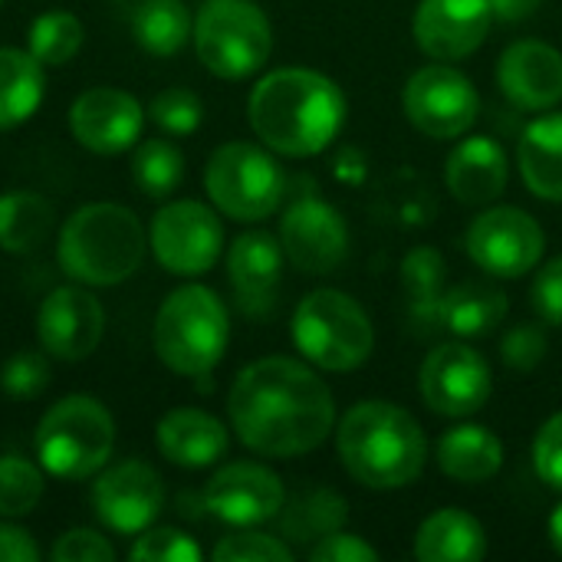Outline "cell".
Segmentation results:
<instances>
[{
    "label": "cell",
    "instance_id": "24",
    "mask_svg": "<svg viewBox=\"0 0 562 562\" xmlns=\"http://www.w3.org/2000/svg\"><path fill=\"white\" fill-rule=\"evenodd\" d=\"M435 461L458 484H484L504 468V441L484 425H454L441 435Z\"/></svg>",
    "mask_w": 562,
    "mask_h": 562
},
{
    "label": "cell",
    "instance_id": "15",
    "mask_svg": "<svg viewBox=\"0 0 562 562\" xmlns=\"http://www.w3.org/2000/svg\"><path fill=\"white\" fill-rule=\"evenodd\" d=\"M165 507L161 474L145 461H122L102 468L92 484V510L102 527L122 537L148 530Z\"/></svg>",
    "mask_w": 562,
    "mask_h": 562
},
{
    "label": "cell",
    "instance_id": "10",
    "mask_svg": "<svg viewBox=\"0 0 562 562\" xmlns=\"http://www.w3.org/2000/svg\"><path fill=\"white\" fill-rule=\"evenodd\" d=\"M464 250L477 270L494 280H520L527 277L543 250L547 234L533 214L514 204H497L477 214L464 234Z\"/></svg>",
    "mask_w": 562,
    "mask_h": 562
},
{
    "label": "cell",
    "instance_id": "36",
    "mask_svg": "<svg viewBox=\"0 0 562 562\" xmlns=\"http://www.w3.org/2000/svg\"><path fill=\"white\" fill-rule=\"evenodd\" d=\"M148 119L168 135H191V132H198V125L204 119V105H201L198 92H191L184 86H171V89H161L148 102Z\"/></svg>",
    "mask_w": 562,
    "mask_h": 562
},
{
    "label": "cell",
    "instance_id": "22",
    "mask_svg": "<svg viewBox=\"0 0 562 562\" xmlns=\"http://www.w3.org/2000/svg\"><path fill=\"white\" fill-rule=\"evenodd\" d=\"M445 181L454 201L484 207L494 204L510 181V161L497 138L491 135H468L461 138L445 165Z\"/></svg>",
    "mask_w": 562,
    "mask_h": 562
},
{
    "label": "cell",
    "instance_id": "17",
    "mask_svg": "<svg viewBox=\"0 0 562 562\" xmlns=\"http://www.w3.org/2000/svg\"><path fill=\"white\" fill-rule=\"evenodd\" d=\"M204 510L227 527H260L280 517L286 504L283 481L257 461H231L207 481Z\"/></svg>",
    "mask_w": 562,
    "mask_h": 562
},
{
    "label": "cell",
    "instance_id": "40",
    "mask_svg": "<svg viewBox=\"0 0 562 562\" xmlns=\"http://www.w3.org/2000/svg\"><path fill=\"white\" fill-rule=\"evenodd\" d=\"M0 385L10 398H36L46 392L49 385V362L43 352H33V349H23L16 352L3 372H0Z\"/></svg>",
    "mask_w": 562,
    "mask_h": 562
},
{
    "label": "cell",
    "instance_id": "12",
    "mask_svg": "<svg viewBox=\"0 0 562 562\" xmlns=\"http://www.w3.org/2000/svg\"><path fill=\"white\" fill-rule=\"evenodd\" d=\"M402 109L422 135L461 138L481 115V95L461 69L435 59L412 72L402 89Z\"/></svg>",
    "mask_w": 562,
    "mask_h": 562
},
{
    "label": "cell",
    "instance_id": "7",
    "mask_svg": "<svg viewBox=\"0 0 562 562\" xmlns=\"http://www.w3.org/2000/svg\"><path fill=\"white\" fill-rule=\"evenodd\" d=\"M293 346L323 372L362 369L375 349V329L359 300L342 290H313L293 310Z\"/></svg>",
    "mask_w": 562,
    "mask_h": 562
},
{
    "label": "cell",
    "instance_id": "18",
    "mask_svg": "<svg viewBox=\"0 0 562 562\" xmlns=\"http://www.w3.org/2000/svg\"><path fill=\"white\" fill-rule=\"evenodd\" d=\"M145 128L142 102L119 86H92L69 105V132L92 155L128 151Z\"/></svg>",
    "mask_w": 562,
    "mask_h": 562
},
{
    "label": "cell",
    "instance_id": "23",
    "mask_svg": "<svg viewBox=\"0 0 562 562\" xmlns=\"http://www.w3.org/2000/svg\"><path fill=\"white\" fill-rule=\"evenodd\" d=\"M155 441H158V451H161L165 461H171L178 468H188V471H201V468L217 464L227 454L231 431L211 412L175 408L158 422Z\"/></svg>",
    "mask_w": 562,
    "mask_h": 562
},
{
    "label": "cell",
    "instance_id": "1",
    "mask_svg": "<svg viewBox=\"0 0 562 562\" xmlns=\"http://www.w3.org/2000/svg\"><path fill=\"white\" fill-rule=\"evenodd\" d=\"M227 415L244 448L280 461L316 451L336 428L329 385L290 356H267L244 366L231 385Z\"/></svg>",
    "mask_w": 562,
    "mask_h": 562
},
{
    "label": "cell",
    "instance_id": "21",
    "mask_svg": "<svg viewBox=\"0 0 562 562\" xmlns=\"http://www.w3.org/2000/svg\"><path fill=\"white\" fill-rule=\"evenodd\" d=\"M283 244L267 231H247L227 247V280L247 316H267L283 283Z\"/></svg>",
    "mask_w": 562,
    "mask_h": 562
},
{
    "label": "cell",
    "instance_id": "25",
    "mask_svg": "<svg viewBox=\"0 0 562 562\" xmlns=\"http://www.w3.org/2000/svg\"><path fill=\"white\" fill-rule=\"evenodd\" d=\"M517 165L533 198L562 204V112L540 115L524 128Z\"/></svg>",
    "mask_w": 562,
    "mask_h": 562
},
{
    "label": "cell",
    "instance_id": "29",
    "mask_svg": "<svg viewBox=\"0 0 562 562\" xmlns=\"http://www.w3.org/2000/svg\"><path fill=\"white\" fill-rule=\"evenodd\" d=\"M56 224V207L36 191H7L0 194V250L3 254H33L46 244Z\"/></svg>",
    "mask_w": 562,
    "mask_h": 562
},
{
    "label": "cell",
    "instance_id": "26",
    "mask_svg": "<svg viewBox=\"0 0 562 562\" xmlns=\"http://www.w3.org/2000/svg\"><path fill=\"white\" fill-rule=\"evenodd\" d=\"M415 557L422 562H477L487 557L484 524L458 507H445L422 520L415 533Z\"/></svg>",
    "mask_w": 562,
    "mask_h": 562
},
{
    "label": "cell",
    "instance_id": "47",
    "mask_svg": "<svg viewBox=\"0 0 562 562\" xmlns=\"http://www.w3.org/2000/svg\"><path fill=\"white\" fill-rule=\"evenodd\" d=\"M550 543H553V550L562 557V504H557V510L550 517Z\"/></svg>",
    "mask_w": 562,
    "mask_h": 562
},
{
    "label": "cell",
    "instance_id": "13",
    "mask_svg": "<svg viewBox=\"0 0 562 562\" xmlns=\"http://www.w3.org/2000/svg\"><path fill=\"white\" fill-rule=\"evenodd\" d=\"M418 392L435 415L471 418L487 405L494 392V375L487 359L474 346L445 342L425 356L418 372Z\"/></svg>",
    "mask_w": 562,
    "mask_h": 562
},
{
    "label": "cell",
    "instance_id": "14",
    "mask_svg": "<svg viewBox=\"0 0 562 562\" xmlns=\"http://www.w3.org/2000/svg\"><path fill=\"white\" fill-rule=\"evenodd\" d=\"M280 244L286 260L306 277H326L349 257V227L342 214L323 198H296L280 221Z\"/></svg>",
    "mask_w": 562,
    "mask_h": 562
},
{
    "label": "cell",
    "instance_id": "8",
    "mask_svg": "<svg viewBox=\"0 0 562 562\" xmlns=\"http://www.w3.org/2000/svg\"><path fill=\"white\" fill-rule=\"evenodd\" d=\"M194 53L217 79H247L273 53V26L254 0H207L194 16Z\"/></svg>",
    "mask_w": 562,
    "mask_h": 562
},
{
    "label": "cell",
    "instance_id": "31",
    "mask_svg": "<svg viewBox=\"0 0 562 562\" xmlns=\"http://www.w3.org/2000/svg\"><path fill=\"white\" fill-rule=\"evenodd\" d=\"M135 43L151 56H175L188 46L194 20L184 0H138L132 10Z\"/></svg>",
    "mask_w": 562,
    "mask_h": 562
},
{
    "label": "cell",
    "instance_id": "6",
    "mask_svg": "<svg viewBox=\"0 0 562 562\" xmlns=\"http://www.w3.org/2000/svg\"><path fill=\"white\" fill-rule=\"evenodd\" d=\"M33 448L43 471L59 481L95 477L115 451V418L92 395H66L43 412Z\"/></svg>",
    "mask_w": 562,
    "mask_h": 562
},
{
    "label": "cell",
    "instance_id": "27",
    "mask_svg": "<svg viewBox=\"0 0 562 562\" xmlns=\"http://www.w3.org/2000/svg\"><path fill=\"white\" fill-rule=\"evenodd\" d=\"M507 293L487 280H464L445 290L441 300V326L458 339H477L494 333L507 319Z\"/></svg>",
    "mask_w": 562,
    "mask_h": 562
},
{
    "label": "cell",
    "instance_id": "3",
    "mask_svg": "<svg viewBox=\"0 0 562 562\" xmlns=\"http://www.w3.org/2000/svg\"><path fill=\"white\" fill-rule=\"evenodd\" d=\"M336 451L346 474L369 491H402L428 464V438L415 415L382 398L359 402L342 415Z\"/></svg>",
    "mask_w": 562,
    "mask_h": 562
},
{
    "label": "cell",
    "instance_id": "45",
    "mask_svg": "<svg viewBox=\"0 0 562 562\" xmlns=\"http://www.w3.org/2000/svg\"><path fill=\"white\" fill-rule=\"evenodd\" d=\"M40 560V547L33 543V537L23 527L13 524H0V562H36Z\"/></svg>",
    "mask_w": 562,
    "mask_h": 562
},
{
    "label": "cell",
    "instance_id": "33",
    "mask_svg": "<svg viewBox=\"0 0 562 562\" xmlns=\"http://www.w3.org/2000/svg\"><path fill=\"white\" fill-rule=\"evenodd\" d=\"M132 178L135 188L151 198L161 201L168 194H175L184 181V155L175 142L168 138H148L135 148L132 155Z\"/></svg>",
    "mask_w": 562,
    "mask_h": 562
},
{
    "label": "cell",
    "instance_id": "16",
    "mask_svg": "<svg viewBox=\"0 0 562 562\" xmlns=\"http://www.w3.org/2000/svg\"><path fill=\"white\" fill-rule=\"evenodd\" d=\"M36 336L49 359L82 362L99 349L105 336V310L82 283L56 286L40 303Z\"/></svg>",
    "mask_w": 562,
    "mask_h": 562
},
{
    "label": "cell",
    "instance_id": "9",
    "mask_svg": "<svg viewBox=\"0 0 562 562\" xmlns=\"http://www.w3.org/2000/svg\"><path fill=\"white\" fill-rule=\"evenodd\" d=\"M204 188L224 217L254 224L283 204L286 175L267 148L254 142H224L207 158Z\"/></svg>",
    "mask_w": 562,
    "mask_h": 562
},
{
    "label": "cell",
    "instance_id": "37",
    "mask_svg": "<svg viewBox=\"0 0 562 562\" xmlns=\"http://www.w3.org/2000/svg\"><path fill=\"white\" fill-rule=\"evenodd\" d=\"M217 562H290L293 550L286 547V540L270 537V533H257L250 527H240L237 533L224 537L214 553Z\"/></svg>",
    "mask_w": 562,
    "mask_h": 562
},
{
    "label": "cell",
    "instance_id": "20",
    "mask_svg": "<svg viewBox=\"0 0 562 562\" xmlns=\"http://www.w3.org/2000/svg\"><path fill=\"white\" fill-rule=\"evenodd\" d=\"M497 86L524 112H550L562 102V53L543 40H517L501 53Z\"/></svg>",
    "mask_w": 562,
    "mask_h": 562
},
{
    "label": "cell",
    "instance_id": "35",
    "mask_svg": "<svg viewBox=\"0 0 562 562\" xmlns=\"http://www.w3.org/2000/svg\"><path fill=\"white\" fill-rule=\"evenodd\" d=\"M46 491V471L43 464H33L20 454L0 458V517L20 520L30 517Z\"/></svg>",
    "mask_w": 562,
    "mask_h": 562
},
{
    "label": "cell",
    "instance_id": "11",
    "mask_svg": "<svg viewBox=\"0 0 562 562\" xmlns=\"http://www.w3.org/2000/svg\"><path fill=\"white\" fill-rule=\"evenodd\" d=\"M148 247L168 273L201 277L224 254V224L217 211L201 201H168L151 217Z\"/></svg>",
    "mask_w": 562,
    "mask_h": 562
},
{
    "label": "cell",
    "instance_id": "32",
    "mask_svg": "<svg viewBox=\"0 0 562 562\" xmlns=\"http://www.w3.org/2000/svg\"><path fill=\"white\" fill-rule=\"evenodd\" d=\"M448 263L435 247H415L402 260V286L412 303L415 319H438L441 323V300H445Z\"/></svg>",
    "mask_w": 562,
    "mask_h": 562
},
{
    "label": "cell",
    "instance_id": "43",
    "mask_svg": "<svg viewBox=\"0 0 562 562\" xmlns=\"http://www.w3.org/2000/svg\"><path fill=\"white\" fill-rule=\"evenodd\" d=\"M530 306L547 326H562V257L540 267L530 286Z\"/></svg>",
    "mask_w": 562,
    "mask_h": 562
},
{
    "label": "cell",
    "instance_id": "44",
    "mask_svg": "<svg viewBox=\"0 0 562 562\" xmlns=\"http://www.w3.org/2000/svg\"><path fill=\"white\" fill-rule=\"evenodd\" d=\"M310 560L313 562H375L379 560V550L369 547L362 537L356 533H346V530H336V533H326L323 540H316L310 547Z\"/></svg>",
    "mask_w": 562,
    "mask_h": 562
},
{
    "label": "cell",
    "instance_id": "39",
    "mask_svg": "<svg viewBox=\"0 0 562 562\" xmlns=\"http://www.w3.org/2000/svg\"><path fill=\"white\" fill-rule=\"evenodd\" d=\"M547 352H550V339L547 329L537 323H520L507 329L501 339V359L514 372H533L547 359Z\"/></svg>",
    "mask_w": 562,
    "mask_h": 562
},
{
    "label": "cell",
    "instance_id": "38",
    "mask_svg": "<svg viewBox=\"0 0 562 562\" xmlns=\"http://www.w3.org/2000/svg\"><path fill=\"white\" fill-rule=\"evenodd\" d=\"M128 557L138 562H198L201 547L175 527H148L132 543Z\"/></svg>",
    "mask_w": 562,
    "mask_h": 562
},
{
    "label": "cell",
    "instance_id": "41",
    "mask_svg": "<svg viewBox=\"0 0 562 562\" xmlns=\"http://www.w3.org/2000/svg\"><path fill=\"white\" fill-rule=\"evenodd\" d=\"M533 468L537 477L562 494V412L543 422L533 438Z\"/></svg>",
    "mask_w": 562,
    "mask_h": 562
},
{
    "label": "cell",
    "instance_id": "34",
    "mask_svg": "<svg viewBox=\"0 0 562 562\" xmlns=\"http://www.w3.org/2000/svg\"><path fill=\"white\" fill-rule=\"evenodd\" d=\"M26 49L46 66H66L82 49V20L69 10H46L30 26Z\"/></svg>",
    "mask_w": 562,
    "mask_h": 562
},
{
    "label": "cell",
    "instance_id": "4",
    "mask_svg": "<svg viewBox=\"0 0 562 562\" xmlns=\"http://www.w3.org/2000/svg\"><path fill=\"white\" fill-rule=\"evenodd\" d=\"M148 234L135 211L112 201L82 204L59 231V270L82 286H119L145 260Z\"/></svg>",
    "mask_w": 562,
    "mask_h": 562
},
{
    "label": "cell",
    "instance_id": "5",
    "mask_svg": "<svg viewBox=\"0 0 562 562\" xmlns=\"http://www.w3.org/2000/svg\"><path fill=\"white\" fill-rule=\"evenodd\" d=\"M151 339L158 359L175 375L201 379L211 375L227 352L231 313L211 286L184 283L158 306Z\"/></svg>",
    "mask_w": 562,
    "mask_h": 562
},
{
    "label": "cell",
    "instance_id": "42",
    "mask_svg": "<svg viewBox=\"0 0 562 562\" xmlns=\"http://www.w3.org/2000/svg\"><path fill=\"white\" fill-rule=\"evenodd\" d=\"M49 557L56 562H112L119 553H115V547L99 530L76 527V530H66L56 540Z\"/></svg>",
    "mask_w": 562,
    "mask_h": 562
},
{
    "label": "cell",
    "instance_id": "19",
    "mask_svg": "<svg viewBox=\"0 0 562 562\" xmlns=\"http://www.w3.org/2000/svg\"><path fill=\"white\" fill-rule=\"evenodd\" d=\"M491 23V0H422L412 33L428 59L458 63L484 46Z\"/></svg>",
    "mask_w": 562,
    "mask_h": 562
},
{
    "label": "cell",
    "instance_id": "2",
    "mask_svg": "<svg viewBox=\"0 0 562 562\" xmlns=\"http://www.w3.org/2000/svg\"><path fill=\"white\" fill-rule=\"evenodd\" d=\"M254 135L283 158H313L326 151L346 125V95L319 69L286 66L267 72L250 99Z\"/></svg>",
    "mask_w": 562,
    "mask_h": 562
},
{
    "label": "cell",
    "instance_id": "28",
    "mask_svg": "<svg viewBox=\"0 0 562 562\" xmlns=\"http://www.w3.org/2000/svg\"><path fill=\"white\" fill-rule=\"evenodd\" d=\"M43 63L20 46H0V132L23 125L43 102Z\"/></svg>",
    "mask_w": 562,
    "mask_h": 562
},
{
    "label": "cell",
    "instance_id": "48",
    "mask_svg": "<svg viewBox=\"0 0 562 562\" xmlns=\"http://www.w3.org/2000/svg\"><path fill=\"white\" fill-rule=\"evenodd\" d=\"M0 3H3V0H0Z\"/></svg>",
    "mask_w": 562,
    "mask_h": 562
},
{
    "label": "cell",
    "instance_id": "30",
    "mask_svg": "<svg viewBox=\"0 0 562 562\" xmlns=\"http://www.w3.org/2000/svg\"><path fill=\"white\" fill-rule=\"evenodd\" d=\"M277 520H280V530L290 543H310L313 547L326 533H336L346 527L349 507L333 487H310V491H300L293 501H286Z\"/></svg>",
    "mask_w": 562,
    "mask_h": 562
},
{
    "label": "cell",
    "instance_id": "46",
    "mask_svg": "<svg viewBox=\"0 0 562 562\" xmlns=\"http://www.w3.org/2000/svg\"><path fill=\"white\" fill-rule=\"evenodd\" d=\"M543 0H491V13L501 23H524L540 10Z\"/></svg>",
    "mask_w": 562,
    "mask_h": 562
}]
</instances>
